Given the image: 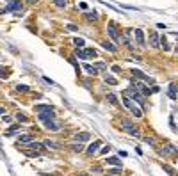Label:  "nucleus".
I'll list each match as a JSON object with an SVG mask.
<instances>
[{
    "mask_svg": "<svg viewBox=\"0 0 178 176\" xmlns=\"http://www.w3.org/2000/svg\"><path fill=\"white\" fill-rule=\"evenodd\" d=\"M121 128H123L125 132H128L130 135H134V137H141V132L137 130V126L134 125L130 119H121Z\"/></svg>",
    "mask_w": 178,
    "mask_h": 176,
    "instance_id": "f257e3e1",
    "label": "nucleus"
},
{
    "mask_svg": "<svg viewBox=\"0 0 178 176\" xmlns=\"http://www.w3.org/2000/svg\"><path fill=\"white\" fill-rule=\"evenodd\" d=\"M123 96H126V98H130V100H134V101H139L141 105H144V96L136 89V87H128Z\"/></svg>",
    "mask_w": 178,
    "mask_h": 176,
    "instance_id": "f03ea898",
    "label": "nucleus"
},
{
    "mask_svg": "<svg viewBox=\"0 0 178 176\" xmlns=\"http://www.w3.org/2000/svg\"><path fill=\"white\" fill-rule=\"evenodd\" d=\"M123 103H125V107L128 108V111H132V114L136 116V118H143V111L134 103V100H130V98H126V96H123Z\"/></svg>",
    "mask_w": 178,
    "mask_h": 176,
    "instance_id": "7ed1b4c3",
    "label": "nucleus"
},
{
    "mask_svg": "<svg viewBox=\"0 0 178 176\" xmlns=\"http://www.w3.org/2000/svg\"><path fill=\"white\" fill-rule=\"evenodd\" d=\"M107 32H109V37H112L116 43L121 41V34H118V25L114 23V21H109V25H107Z\"/></svg>",
    "mask_w": 178,
    "mask_h": 176,
    "instance_id": "20e7f679",
    "label": "nucleus"
},
{
    "mask_svg": "<svg viewBox=\"0 0 178 176\" xmlns=\"http://www.w3.org/2000/svg\"><path fill=\"white\" fill-rule=\"evenodd\" d=\"M37 119H39L43 125H48V123L55 121V114H54V111H50V112H39Z\"/></svg>",
    "mask_w": 178,
    "mask_h": 176,
    "instance_id": "39448f33",
    "label": "nucleus"
},
{
    "mask_svg": "<svg viewBox=\"0 0 178 176\" xmlns=\"http://www.w3.org/2000/svg\"><path fill=\"white\" fill-rule=\"evenodd\" d=\"M159 153L160 155H178V148L173 144H166V146L159 148Z\"/></svg>",
    "mask_w": 178,
    "mask_h": 176,
    "instance_id": "423d86ee",
    "label": "nucleus"
},
{
    "mask_svg": "<svg viewBox=\"0 0 178 176\" xmlns=\"http://www.w3.org/2000/svg\"><path fill=\"white\" fill-rule=\"evenodd\" d=\"M132 34H134V39H136V43L139 46H144V34H143V30L141 29H136V30H132Z\"/></svg>",
    "mask_w": 178,
    "mask_h": 176,
    "instance_id": "0eeeda50",
    "label": "nucleus"
},
{
    "mask_svg": "<svg viewBox=\"0 0 178 176\" xmlns=\"http://www.w3.org/2000/svg\"><path fill=\"white\" fill-rule=\"evenodd\" d=\"M150 45L153 48H159L160 46V37H159V34L155 32V30H150Z\"/></svg>",
    "mask_w": 178,
    "mask_h": 176,
    "instance_id": "6e6552de",
    "label": "nucleus"
},
{
    "mask_svg": "<svg viewBox=\"0 0 178 176\" xmlns=\"http://www.w3.org/2000/svg\"><path fill=\"white\" fill-rule=\"evenodd\" d=\"M121 43H125L128 50H136V43L128 37V34H121Z\"/></svg>",
    "mask_w": 178,
    "mask_h": 176,
    "instance_id": "1a4fd4ad",
    "label": "nucleus"
},
{
    "mask_svg": "<svg viewBox=\"0 0 178 176\" xmlns=\"http://www.w3.org/2000/svg\"><path fill=\"white\" fill-rule=\"evenodd\" d=\"M100 146H102V141H95V142H93L91 146L87 148V155H95V153H98Z\"/></svg>",
    "mask_w": 178,
    "mask_h": 176,
    "instance_id": "9d476101",
    "label": "nucleus"
},
{
    "mask_svg": "<svg viewBox=\"0 0 178 176\" xmlns=\"http://www.w3.org/2000/svg\"><path fill=\"white\" fill-rule=\"evenodd\" d=\"M6 11H7V13H14V11H21V2H20V0H18V2H11V4H7Z\"/></svg>",
    "mask_w": 178,
    "mask_h": 176,
    "instance_id": "9b49d317",
    "label": "nucleus"
},
{
    "mask_svg": "<svg viewBox=\"0 0 178 176\" xmlns=\"http://www.w3.org/2000/svg\"><path fill=\"white\" fill-rule=\"evenodd\" d=\"M102 46H103L105 50H109V52H112V54L118 52V46L114 45V43H110V41H102Z\"/></svg>",
    "mask_w": 178,
    "mask_h": 176,
    "instance_id": "f8f14e48",
    "label": "nucleus"
},
{
    "mask_svg": "<svg viewBox=\"0 0 178 176\" xmlns=\"http://www.w3.org/2000/svg\"><path fill=\"white\" fill-rule=\"evenodd\" d=\"M34 111H36L37 114H39V112H50V111H54V107H52V105H36Z\"/></svg>",
    "mask_w": 178,
    "mask_h": 176,
    "instance_id": "ddd939ff",
    "label": "nucleus"
},
{
    "mask_svg": "<svg viewBox=\"0 0 178 176\" xmlns=\"http://www.w3.org/2000/svg\"><path fill=\"white\" fill-rule=\"evenodd\" d=\"M82 68H84V70H85V71H87L89 75H93V77H95V75H98V70L95 68V66L87 64V62H85V64H82Z\"/></svg>",
    "mask_w": 178,
    "mask_h": 176,
    "instance_id": "4468645a",
    "label": "nucleus"
},
{
    "mask_svg": "<svg viewBox=\"0 0 178 176\" xmlns=\"http://www.w3.org/2000/svg\"><path fill=\"white\" fill-rule=\"evenodd\" d=\"M89 132H80V134H75V139L78 141V142H84V141H89Z\"/></svg>",
    "mask_w": 178,
    "mask_h": 176,
    "instance_id": "2eb2a0df",
    "label": "nucleus"
},
{
    "mask_svg": "<svg viewBox=\"0 0 178 176\" xmlns=\"http://www.w3.org/2000/svg\"><path fill=\"white\" fill-rule=\"evenodd\" d=\"M32 141H34V137H32V135H29V134H27V135H20L18 144H30Z\"/></svg>",
    "mask_w": 178,
    "mask_h": 176,
    "instance_id": "dca6fc26",
    "label": "nucleus"
},
{
    "mask_svg": "<svg viewBox=\"0 0 178 176\" xmlns=\"http://www.w3.org/2000/svg\"><path fill=\"white\" fill-rule=\"evenodd\" d=\"M43 144L47 146V148H50V149H61V144H59V142H55V141H50V139H47Z\"/></svg>",
    "mask_w": 178,
    "mask_h": 176,
    "instance_id": "f3484780",
    "label": "nucleus"
},
{
    "mask_svg": "<svg viewBox=\"0 0 178 176\" xmlns=\"http://www.w3.org/2000/svg\"><path fill=\"white\" fill-rule=\"evenodd\" d=\"M43 146H44V144H41V142H36V141H32L30 144H27V148H30V149H34V151H39V153L43 151Z\"/></svg>",
    "mask_w": 178,
    "mask_h": 176,
    "instance_id": "a211bd4d",
    "label": "nucleus"
},
{
    "mask_svg": "<svg viewBox=\"0 0 178 176\" xmlns=\"http://www.w3.org/2000/svg\"><path fill=\"white\" fill-rule=\"evenodd\" d=\"M107 164L109 165H116V167H121V160L118 157H109L107 158Z\"/></svg>",
    "mask_w": 178,
    "mask_h": 176,
    "instance_id": "6ab92c4d",
    "label": "nucleus"
},
{
    "mask_svg": "<svg viewBox=\"0 0 178 176\" xmlns=\"http://www.w3.org/2000/svg\"><path fill=\"white\" fill-rule=\"evenodd\" d=\"M105 98H107V101H109L110 105H118V103H119V100H118V96H116V94H112V93H109V94H107Z\"/></svg>",
    "mask_w": 178,
    "mask_h": 176,
    "instance_id": "aec40b11",
    "label": "nucleus"
},
{
    "mask_svg": "<svg viewBox=\"0 0 178 176\" xmlns=\"http://www.w3.org/2000/svg\"><path fill=\"white\" fill-rule=\"evenodd\" d=\"M167 94H169V98H171V100H176V96H178V94H176V85H174V84H171V85H169Z\"/></svg>",
    "mask_w": 178,
    "mask_h": 176,
    "instance_id": "412c9836",
    "label": "nucleus"
},
{
    "mask_svg": "<svg viewBox=\"0 0 178 176\" xmlns=\"http://www.w3.org/2000/svg\"><path fill=\"white\" fill-rule=\"evenodd\" d=\"M18 130H20V126H18V125H13V126H9V128H7L6 135H14V134H16Z\"/></svg>",
    "mask_w": 178,
    "mask_h": 176,
    "instance_id": "4be33fe9",
    "label": "nucleus"
},
{
    "mask_svg": "<svg viewBox=\"0 0 178 176\" xmlns=\"http://www.w3.org/2000/svg\"><path fill=\"white\" fill-rule=\"evenodd\" d=\"M103 80H105L107 84H110V85H116V84H118V80H116L114 77H110V75H107V73H105V77H103Z\"/></svg>",
    "mask_w": 178,
    "mask_h": 176,
    "instance_id": "5701e85b",
    "label": "nucleus"
},
{
    "mask_svg": "<svg viewBox=\"0 0 178 176\" xmlns=\"http://www.w3.org/2000/svg\"><path fill=\"white\" fill-rule=\"evenodd\" d=\"M16 91H18V93H29V85H25V84H18V85H16Z\"/></svg>",
    "mask_w": 178,
    "mask_h": 176,
    "instance_id": "b1692460",
    "label": "nucleus"
},
{
    "mask_svg": "<svg viewBox=\"0 0 178 176\" xmlns=\"http://www.w3.org/2000/svg\"><path fill=\"white\" fill-rule=\"evenodd\" d=\"M98 18V13L96 11H93V13H85V20H89V21H95Z\"/></svg>",
    "mask_w": 178,
    "mask_h": 176,
    "instance_id": "393cba45",
    "label": "nucleus"
},
{
    "mask_svg": "<svg viewBox=\"0 0 178 176\" xmlns=\"http://www.w3.org/2000/svg\"><path fill=\"white\" fill-rule=\"evenodd\" d=\"M162 169H164V171H167V172H169L171 176H176V171H174V169H173L171 165H167V164H162Z\"/></svg>",
    "mask_w": 178,
    "mask_h": 176,
    "instance_id": "a878e982",
    "label": "nucleus"
},
{
    "mask_svg": "<svg viewBox=\"0 0 178 176\" xmlns=\"http://www.w3.org/2000/svg\"><path fill=\"white\" fill-rule=\"evenodd\" d=\"M75 55H77V57H80L82 61H85V59H87V54H85V52H82L80 48H77V52H75Z\"/></svg>",
    "mask_w": 178,
    "mask_h": 176,
    "instance_id": "bb28decb",
    "label": "nucleus"
},
{
    "mask_svg": "<svg viewBox=\"0 0 178 176\" xmlns=\"http://www.w3.org/2000/svg\"><path fill=\"white\" fill-rule=\"evenodd\" d=\"M160 48H164L166 52L169 50V45H167V41H166V37H160Z\"/></svg>",
    "mask_w": 178,
    "mask_h": 176,
    "instance_id": "cd10ccee",
    "label": "nucleus"
},
{
    "mask_svg": "<svg viewBox=\"0 0 178 176\" xmlns=\"http://www.w3.org/2000/svg\"><path fill=\"white\" fill-rule=\"evenodd\" d=\"M123 171V167H116V169H112V171H109L107 174H112V176H119V172Z\"/></svg>",
    "mask_w": 178,
    "mask_h": 176,
    "instance_id": "c85d7f7f",
    "label": "nucleus"
},
{
    "mask_svg": "<svg viewBox=\"0 0 178 176\" xmlns=\"http://www.w3.org/2000/svg\"><path fill=\"white\" fill-rule=\"evenodd\" d=\"M16 119L21 121V123H25V121H27V116H25L23 112H18V114H16Z\"/></svg>",
    "mask_w": 178,
    "mask_h": 176,
    "instance_id": "c756f323",
    "label": "nucleus"
},
{
    "mask_svg": "<svg viewBox=\"0 0 178 176\" xmlns=\"http://www.w3.org/2000/svg\"><path fill=\"white\" fill-rule=\"evenodd\" d=\"M144 142L150 144V146H155V144H157V141H155L153 137H144Z\"/></svg>",
    "mask_w": 178,
    "mask_h": 176,
    "instance_id": "7c9ffc66",
    "label": "nucleus"
},
{
    "mask_svg": "<svg viewBox=\"0 0 178 176\" xmlns=\"http://www.w3.org/2000/svg\"><path fill=\"white\" fill-rule=\"evenodd\" d=\"M54 4L57 7H66V4H68V2H66V0H54Z\"/></svg>",
    "mask_w": 178,
    "mask_h": 176,
    "instance_id": "2f4dec72",
    "label": "nucleus"
},
{
    "mask_svg": "<svg viewBox=\"0 0 178 176\" xmlns=\"http://www.w3.org/2000/svg\"><path fill=\"white\" fill-rule=\"evenodd\" d=\"M95 68H96V70H107V64H105V62H102V61H98Z\"/></svg>",
    "mask_w": 178,
    "mask_h": 176,
    "instance_id": "473e14b6",
    "label": "nucleus"
},
{
    "mask_svg": "<svg viewBox=\"0 0 178 176\" xmlns=\"http://www.w3.org/2000/svg\"><path fill=\"white\" fill-rule=\"evenodd\" d=\"M71 149H73V151H75V153H80V151H82V149H84V146H82V144H80V142H78V144H73V148H71Z\"/></svg>",
    "mask_w": 178,
    "mask_h": 176,
    "instance_id": "72a5a7b5",
    "label": "nucleus"
},
{
    "mask_svg": "<svg viewBox=\"0 0 178 176\" xmlns=\"http://www.w3.org/2000/svg\"><path fill=\"white\" fill-rule=\"evenodd\" d=\"M9 77V71L4 70V68H0V78H7Z\"/></svg>",
    "mask_w": 178,
    "mask_h": 176,
    "instance_id": "f704fd0d",
    "label": "nucleus"
},
{
    "mask_svg": "<svg viewBox=\"0 0 178 176\" xmlns=\"http://www.w3.org/2000/svg\"><path fill=\"white\" fill-rule=\"evenodd\" d=\"M73 43H75V45H77L78 48H82V46H84V39H80V37H75V41H73Z\"/></svg>",
    "mask_w": 178,
    "mask_h": 176,
    "instance_id": "c9c22d12",
    "label": "nucleus"
},
{
    "mask_svg": "<svg viewBox=\"0 0 178 176\" xmlns=\"http://www.w3.org/2000/svg\"><path fill=\"white\" fill-rule=\"evenodd\" d=\"M66 29L71 30V32H77V30H78V27H77V25H71V23H70V25H66Z\"/></svg>",
    "mask_w": 178,
    "mask_h": 176,
    "instance_id": "e433bc0d",
    "label": "nucleus"
},
{
    "mask_svg": "<svg viewBox=\"0 0 178 176\" xmlns=\"http://www.w3.org/2000/svg\"><path fill=\"white\" fill-rule=\"evenodd\" d=\"M85 54H87V57H95V55H96L95 50H85Z\"/></svg>",
    "mask_w": 178,
    "mask_h": 176,
    "instance_id": "4c0bfd02",
    "label": "nucleus"
},
{
    "mask_svg": "<svg viewBox=\"0 0 178 176\" xmlns=\"http://www.w3.org/2000/svg\"><path fill=\"white\" fill-rule=\"evenodd\" d=\"M2 121H4V123H11V118H9V116H6V114H4V116H2Z\"/></svg>",
    "mask_w": 178,
    "mask_h": 176,
    "instance_id": "58836bf2",
    "label": "nucleus"
},
{
    "mask_svg": "<svg viewBox=\"0 0 178 176\" xmlns=\"http://www.w3.org/2000/svg\"><path fill=\"white\" fill-rule=\"evenodd\" d=\"M112 71H114V73H119L121 68H119V66H112Z\"/></svg>",
    "mask_w": 178,
    "mask_h": 176,
    "instance_id": "ea45409f",
    "label": "nucleus"
},
{
    "mask_svg": "<svg viewBox=\"0 0 178 176\" xmlns=\"http://www.w3.org/2000/svg\"><path fill=\"white\" fill-rule=\"evenodd\" d=\"M150 91H151V94H153V93H159V87H157V85H153Z\"/></svg>",
    "mask_w": 178,
    "mask_h": 176,
    "instance_id": "a19ab883",
    "label": "nucleus"
},
{
    "mask_svg": "<svg viewBox=\"0 0 178 176\" xmlns=\"http://www.w3.org/2000/svg\"><path fill=\"white\" fill-rule=\"evenodd\" d=\"M78 7H80V9H87V4H85V2H80Z\"/></svg>",
    "mask_w": 178,
    "mask_h": 176,
    "instance_id": "79ce46f5",
    "label": "nucleus"
},
{
    "mask_svg": "<svg viewBox=\"0 0 178 176\" xmlns=\"http://www.w3.org/2000/svg\"><path fill=\"white\" fill-rule=\"evenodd\" d=\"M109 149H110V146H109V144H107V146H103V148H102V153H107V151H109Z\"/></svg>",
    "mask_w": 178,
    "mask_h": 176,
    "instance_id": "37998d69",
    "label": "nucleus"
},
{
    "mask_svg": "<svg viewBox=\"0 0 178 176\" xmlns=\"http://www.w3.org/2000/svg\"><path fill=\"white\" fill-rule=\"evenodd\" d=\"M4 114H6V108H4V107H0V116H4Z\"/></svg>",
    "mask_w": 178,
    "mask_h": 176,
    "instance_id": "c03bdc74",
    "label": "nucleus"
},
{
    "mask_svg": "<svg viewBox=\"0 0 178 176\" xmlns=\"http://www.w3.org/2000/svg\"><path fill=\"white\" fill-rule=\"evenodd\" d=\"M78 176H89V174H85V172H80V174H78Z\"/></svg>",
    "mask_w": 178,
    "mask_h": 176,
    "instance_id": "a18cd8bd",
    "label": "nucleus"
},
{
    "mask_svg": "<svg viewBox=\"0 0 178 176\" xmlns=\"http://www.w3.org/2000/svg\"><path fill=\"white\" fill-rule=\"evenodd\" d=\"M27 2H29V4H34V2H36V0H27Z\"/></svg>",
    "mask_w": 178,
    "mask_h": 176,
    "instance_id": "49530a36",
    "label": "nucleus"
},
{
    "mask_svg": "<svg viewBox=\"0 0 178 176\" xmlns=\"http://www.w3.org/2000/svg\"><path fill=\"white\" fill-rule=\"evenodd\" d=\"M7 2H18V0H7Z\"/></svg>",
    "mask_w": 178,
    "mask_h": 176,
    "instance_id": "de8ad7c7",
    "label": "nucleus"
},
{
    "mask_svg": "<svg viewBox=\"0 0 178 176\" xmlns=\"http://www.w3.org/2000/svg\"><path fill=\"white\" fill-rule=\"evenodd\" d=\"M105 176H112V174H105Z\"/></svg>",
    "mask_w": 178,
    "mask_h": 176,
    "instance_id": "09e8293b",
    "label": "nucleus"
}]
</instances>
